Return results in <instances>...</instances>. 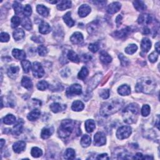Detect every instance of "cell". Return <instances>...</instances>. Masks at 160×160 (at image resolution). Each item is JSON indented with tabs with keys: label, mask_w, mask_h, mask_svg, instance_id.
I'll use <instances>...</instances> for the list:
<instances>
[{
	"label": "cell",
	"mask_w": 160,
	"mask_h": 160,
	"mask_svg": "<svg viewBox=\"0 0 160 160\" xmlns=\"http://www.w3.org/2000/svg\"><path fill=\"white\" fill-rule=\"evenodd\" d=\"M124 101L121 99L111 100L105 102L100 108V114L103 116H108L116 113L121 109Z\"/></svg>",
	"instance_id": "6da1fadb"
},
{
	"label": "cell",
	"mask_w": 160,
	"mask_h": 160,
	"mask_svg": "<svg viewBox=\"0 0 160 160\" xmlns=\"http://www.w3.org/2000/svg\"><path fill=\"white\" fill-rule=\"evenodd\" d=\"M156 83L155 80L150 77H144L138 80L136 85V91L138 93L151 94L155 90Z\"/></svg>",
	"instance_id": "7a4b0ae2"
},
{
	"label": "cell",
	"mask_w": 160,
	"mask_h": 160,
	"mask_svg": "<svg viewBox=\"0 0 160 160\" xmlns=\"http://www.w3.org/2000/svg\"><path fill=\"white\" fill-rule=\"evenodd\" d=\"M139 113V106L136 103H131L126 107L123 111L122 116L124 122L127 124L135 123Z\"/></svg>",
	"instance_id": "3957f363"
},
{
	"label": "cell",
	"mask_w": 160,
	"mask_h": 160,
	"mask_svg": "<svg viewBox=\"0 0 160 160\" xmlns=\"http://www.w3.org/2000/svg\"><path fill=\"white\" fill-rule=\"evenodd\" d=\"M75 122L71 119H65L63 121L58 129V135L61 138H67L69 137L75 128Z\"/></svg>",
	"instance_id": "277c9868"
},
{
	"label": "cell",
	"mask_w": 160,
	"mask_h": 160,
	"mask_svg": "<svg viewBox=\"0 0 160 160\" xmlns=\"http://www.w3.org/2000/svg\"><path fill=\"white\" fill-rule=\"evenodd\" d=\"M82 93V87L78 84H74L68 87L66 91V95L68 98L76 95H80Z\"/></svg>",
	"instance_id": "5b68a950"
},
{
	"label": "cell",
	"mask_w": 160,
	"mask_h": 160,
	"mask_svg": "<svg viewBox=\"0 0 160 160\" xmlns=\"http://www.w3.org/2000/svg\"><path fill=\"white\" fill-rule=\"evenodd\" d=\"M132 133V129L130 127L123 126L118 128L116 132V136L119 140L127 139L131 135Z\"/></svg>",
	"instance_id": "8992f818"
},
{
	"label": "cell",
	"mask_w": 160,
	"mask_h": 160,
	"mask_svg": "<svg viewBox=\"0 0 160 160\" xmlns=\"http://www.w3.org/2000/svg\"><path fill=\"white\" fill-rule=\"evenodd\" d=\"M32 71L33 76L37 78H41L44 75V71L42 65L39 62H34L32 65Z\"/></svg>",
	"instance_id": "52a82bcc"
},
{
	"label": "cell",
	"mask_w": 160,
	"mask_h": 160,
	"mask_svg": "<svg viewBox=\"0 0 160 160\" xmlns=\"http://www.w3.org/2000/svg\"><path fill=\"white\" fill-rule=\"evenodd\" d=\"M106 138L105 134L102 132L96 133L94 136V145L97 146H100L105 145Z\"/></svg>",
	"instance_id": "ba28073f"
},
{
	"label": "cell",
	"mask_w": 160,
	"mask_h": 160,
	"mask_svg": "<svg viewBox=\"0 0 160 160\" xmlns=\"http://www.w3.org/2000/svg\"><path fill=\"white\" fill-rule=\"evenodd\" d=\"M102 74L101 73H98L96 74L94 77L90 80L89 87H88V90L89 91H92L96 87V86L98 84L100 83L101 79L102 78Z\"/></svg>",
	"instance_id": "9c48e42d"
},
{
	"label": "cell",
	"mask_w": 160,
	"mask_h": 160,
	"mask_svg": "<svg viewBox=\"0 0 160 160\" xmlns=\"http://www.w3.org/2000/svg\"><path fill=\"white\" fill-rule=\"evenodd\" d=\"M121 5L119 2H114L108 5L107 8V12L110 15L115 14L117 13L121 9Z\"/></svg>",
	"instance_id": "30bf717a"
},
{
	"label": "cell",
	"mask_w": 160,
	"mask_h": 160,
	"mask_svg": "<svg viewBox=\"0 0 160 160\" xmlns=\"http://www.w3.org/2000/svg\"><path fill=\"white\" fill-rule=\"evenodd\" d=\"M152 21L151 16L148 14H142L138 19V23L143 25H146L150 24Z\"/></svg>",
	"instance_id": "8fae6325"
},
{
	"label": "cell",
	"mask_w": 160,
	"mask_h": 160,
	"mask_svg": "<svg viewBox=\"0 0 160 160\" xmlns=\"http://www.w3.org/2000/svg\"><path fill=\"white\" fill-rule=\"evenodd\" d=\"M70 41L74 44H81L83 41V36L81 33L75 32L71 36Z\"/></svg>",
	"instance_id": "7c38bea8"
},
{
	"label": "cell",
	"mask_w": 160,
	"mask_h": 160,
	"mask_svg": "<svg viewBox=\"0 0 160 160\" xmlns=\"http://www.w3.org/2000/svg\"><path fill=\"white\" fill-rule=\"evenodd\" d=\"M26 148V143L23 141H19L16 142L13 146V149L16 153H21Z\"/></svg>",
	"instance_id": "4fadbf2b"
},
{
	"label": "cell",
	"mask_w": 160,
	"mask_h": 160,
	"mask_svg": "<svg viewBox=\"0 0 160 160\" xmlns=\"http://www.w3.org/2000/svg\"><path fill=\"white\" fill-rule=\"evenodd\" d=\"M23 130V121L22 119H19L18 122L14 126L13 128V134L16 136L20 135Z\"/></svg>",
	"instance_id": "5bb4252c"
},
{
	"label": "cell",
	"mask_w": 160,
	"mask_h": 160,
	"mask_svg": "<svg viewBox=\"0 0 160 160\" xmlns=\"http://www.w3.org/2000/svg\"><path fill=\"white\" fill-rule=\"evenodd\" d=\"M141 48L143 52H148L151 48V42L150 41V40L147 38L143 39L141 43Z\"/></svg>",
	"instance_id": "9a60e30c"
},
{
	"label": "cell",
	"mask_w": 160,
	"mask_h": 160,
	"mask_svg": "<svg viewBox=\"0 0 160 160\" xmlns=\"http://www.w3.org/2000/svg\"><path fill=\"white\" fill-rule=\"evenodd\" d=\"M91 12V8L88 4H83L79 8L78 14L80 17L83 18V17L87 16Z\"/></svg>",
	"instance_id": "2e32d148"
},
{
	"label": "cell",
	"mask_w": 160,
	"mask_h": 160,
	"mask_svg": "<svg viewBox=\"0 0 160 160\" xmlns=\"http://www.w3.org/2000/svg\"><path fill=\"white\" fill-rule=\"evenodd\" d=\"M20 68L16 66H11L8 70V75L11 79H16L18 75Z\"/></svg>",
	"instance_id": "e0dca14e"
},
{
	"label": "cell",
	"mask_w": 160,
	"mask_h": 160,
	"mask_svg": "<svg viewBox=\"0 0 160 160\" xmlns=\"http://www.w3.org/2000/svg\"><path fill=\"white\" fill-rule=\"evenodd\" d=\"M12 55L16 59L22 61L25 60L26 57L25 51L19 49H14L12 51Z\"/></svg>",
	"instance_id": "ac0fdd59"
},
{
	"label": "cell",
	"mask_w": 160,
	"mask_h": 160,
	"mask_svg": "<svg viewBox=\"0 0 160 160\" xmlns=\"http://www.w3.org/2000/svg\"><path fill=\"white\" fill-rule=\"evenodd\" d=\"M51 31V28L49 25L47 23L43 21L39 26V31L40 33L43 34V35H47L50 33Z\"/></svg>",
	"instance_id": "d6986e66"
},
{
	"label": "cell",
	"mask_w": 160,
	"mask_h": 160,
	"mask_svg": "<svg viewBox=\"0 0 160 160\" xmlns=\"http://www.w3.org/2000/svg\"><path fill=\"white\" fill-rule=\"evenodd\" d=\"M100 59L102 63H103L104 64L110 63L112 61L111 56L105 51H101L100 55Z\"/></svg>",
	"instance_id": "ffe728a7"
},
{
	"label": "cell",
	"mask_w": 160,
	"mask_h": 160,
	"mask_svg": "<svg viewBox=\"0 0 160 160\" xmlns=\"http://www.w3.org/2000/svg\"><path fill=\"white\" fill-rule=\"evenodd\" d=\"M118 93L121 96H128L131 93V88L127 84H123L118 89Z\"/></svg>",
	"instance_id": "44dd1931"
},
{
	"label": "cell",
	"mask_w": 160,
	"mask_h": 160,
	"mask_svg": "<svg viewBox=\"0 0 160 160\" xmlns=\"http://www.w3.org/2000/svg\"><path fill=\"white\" fill-rule=\"evenodd\" d=\"M54 132V128L53 127H48V128H44L42 129L41 136V138L44 140L48 139L49 137L52 135Z\"/></svg>",
	"instance_id": "7402d4cb"
},
{
	"label": "cell",
	"mask_w": 160,
	"mask_h": 160,
	"mask_svg": "<svg viewBox=\"0 0 160 160\" xmlns=\"http://www.w3.org/2000/svg\"><path fill=\"white\" fill-rule=\"evenodd\" d=\"M131 29L129 28H126L124 29L120 30V31H116L114 33L115 37L118 38H124L127 36H128V34L130 33Z\"/></svg>",
	"instance_id": "603a6c76"
},
{
	"label": "cell",
	"mask_w": 160,
	"mask_h": 160,
	"mask_svg": "<svg viewBox=\"0 0 160 160\" xmlns=\"http://www.w3.org/2000/svg\"><path fill=\"white\" fill-rule=\"evenodd\" d=\"M40 115H41V112H40V111L39 110L35 109L33 110L32 111H31L29 114H28L27 118L30 121H34L38 119L40 117Z\"/></svg>",
	"instance_id": "cb8c5ba5"
},
{
	"label": "cell",
	"mask_w": 160,
	"mask_h": 160,
	"mask_svg": "<svg viewBox=\"0 0 160 160\" xmlns=\"http://www.w3.org/2000/svg\"><path fill=\"white\" fill-rule=\"evenodd\" d=\"M96 128V124L94 120L88 119L85 122V128L88 133H92Z\"/></svg>",
	"instance_id": "d4e9b609"
},
{
	"label": "cell",
	"mask_w": 160,
	"mask_h": 160,
	"mask_svg": "<svg viewBox=\"0 0 160 160\" xmlns=\"http://www.w3.org/2000/svg\"><path fill=\"white\" fill-rule=\"evenodd\" d=\"M98 28H99V23L98 21H96L89 24V25L87 27V30L89 34L93 35V34H95L97 31H98Z\"/></svg>",
	"instance_id": "484cf974"
},
{
	"label": "cell",
	"mask_w": 160,
	"mask_h": 160,
	"mask_svg": "<svg viewBox=\"0 0 160 160\" xmlns=\"http://www.w3.org/2000/svg\"><path fill=\"white\" fill-rule=\"evenodd\" d=\"M71 7V1L66 0V1H61L60 3L57 5V8L60 11H64L69 9Z\"/></svg>",
	"instance_id": "4316f807"
},
{
	"label": "cell",
	"mask_w": 160,
	"mask_h": 160,
	"mask_svg": "<svg viewBox=\"0 0 160 160\" xmlns=\"http://www.w3.org/2000/svg\"><path fill=\"white\" fill-rule=\"evenodd\" d=\"M21 85L26 89L30 90L33 88V83L30 78L24 76L21 79Z\"/></svg>",
	"instance_id": "83f0119b"
},
{
	"label": "cell",
	"mask_w": 160,
	"mask_h": 160,
	"mask_svg": "<svg viewBox=\"0 0 160 160\" xmlns=\"http://www.w3.org/2000/svg\"><path fill=\"white\" fill-rule=\"evenodd\" d=\"M36 10L38 11V13L44 17H47L49 15V9L44 7V6L42 4H39L36 7Z\"/></svg>",
	"instance_id": "f1b7e54d"
},
{
	"label": "cell",
	"mask_w": 160,
	"mask_h": 160,
	"mask_svg": "<svg viewBox=\"0 0 160 160\" xmlns=\"http://www.w3.org/2000/svg\"><path fill=\"white\" fill-rule=\"evenodd\" d=\"M84 108L83 103L81 101H75L73 103L71 106V109L75 111H82Z\"/></svg>",
	"instance_id": "f546056e"
},
{
	"label": "cell",
	"mask_w": 160,
	"mask_h": 160,
	"mask_svg": "<svg viewBox=\"0 0 160 160\" xmlns=\"http://www.w3.org/2000/svg\"><path fill=\"white\" fill-rule=\"evenodd\" d=\"M63 18V20L65 22V23L69 27H72L75 25V22L72 19L71 16V12H70V11L69 12L66 13L64 15Z\"/></svg>",
	"instance_id": "4dcf8cb0"
},
{
	"label": "cell",
	"mask_w": 160,
	"mask_h": 160,
	"mask_svg": "<svg viewBox=\"0 0 160 160\" xmlns=\"http://www.w3.org/2000/svg\"><path fill=\"white\" fill-rule=\"evenodd\" d=\"M67 56L68 59L74 63H78L79 62V58L78 55L73 50H70L68 51Z\"/></svg>",
	"instance_id": "1f68e13d"
},
{
	"label": "cell",
	"mask_w": 160,
	"mask_h": 160,
	"mask_svg": "<svg viewBox=\"0 0 160 160\" xmlns=\"http://www.w3.org/2000/svg\"><path fill=\"white\" fill-rule=\"evenodd\" d=\"M13 38L16 41H20L25 37V32L22 29H18L13 32Z\"/></svg>",
	"instance_id": "d6a6232c"
},
{
	"label": "cell",
	"mask_w": 160,
	"mask_h": 160,
	"mask_svg": "<svg viewBox=\"0 0 160 160\" xmlns=\"http://www.w3.org/2000/svg\"><path fill=\"white\" fill-rule=\"evenodd\" d=\"M133 5L135 9L138 11H144L146 9L145 4L142 1H135L133 2Z\"/></svg>",
	"instance_id": "836d02e7"
},
{
	"label": "cell",
	"mask_w": 160,
	"mask_h": 160,
	"mask_svg": "<svg viewBox=\"0 0 160 160\" xmlns=\"http://www.w3.org/2000/svg\"><path fill=\"white\" fill-rule=\"evenodd\" d=\"M91 143V137L89 135H84L81 140V145L83 148H87L88 147Z\"/></svg>",
	"instance_id": "e575fe53"
},
{
	"label": "cell",
	"mask_w": 160,
	"mask_h": 160,
	"mask_svg": "<svg viewBox=\"0 0 160 160\" xmlns=\"http://www.w3.org/2000/svg\"><path fill=\"white\" fill-rule=\"evenodd\" d=\"M21 25L22 26L25 28L26 30L30 31L32 29V23L28 17H25V18H23L21 22Z\"/></svg>",
	"instance_id": "d590c367"
},
{
	"label": "cell",
	"mask_w": 160,
	"mask_h": 160,
	"mask_svg": "<svg viewBox=\"0 0 160 160\" xmlns=\"http://www.w3.org/2000/svg\"><path fill=\"white\" fill-rule=\"evenodd\" d=\"M16 121V117L13 115H8L4 117L3 123L5 124H12Z\"/></svg>",
	"instance_id": "8d00e7d4"
},
{
	"label": "cell",
	"mask_w": 160,
	"mask_h": 160,
	"mask_svg": "<svg viewBox=\"0 0 160 160\" xmlns=\"http://www.w3.org/2000/svg\"><path fill=\"white\" fill-rule=\"evenodd\" d=\"M64 157L66 159H73L75 158V151L71 148H68L65 153Z\"/></svg>",
	"instance_id": "74e56055"
},
{
	"label": "cell",
	"mask_w": 160,
	"mask_h": 160,
	"mask_svg": "<svg viewBox=\"0 0 160 160\" xmlns=\"http://www.w3.org/2000/svg\"><path fill=\"white\" fill-rule=\"evenodd\" d=\"M31 155L34 158H39L43 155V151L38 147H34L31 149Z\"/></svg>",
	"instance_id": "f35d334b"
},
{
	"label": "cell",
	"mask_w": 160,
	"mask_h": 160,
	"mask_svg": "<svg viewBox=\"0 0 160 160\" xmlns=\"http://www.w3.org/2000/svg\"><path fill=\"white\" fill-rule=\"evenodd\" d=\"M88 73H89V71H88V70L87 69V68H86L85 66H84V67H83L81 68V71L79 72L78 75V78L79 79L84 80L88 76Z\"/></svg>",
	"instance_id": "ab89813d"
},
{
	"label": "cell",
	"mask_w": 160,
	"mask_h": 160,
	"mask_svg": "<svg viewBox=\"0 0 160 160\" xmlns=\"http://www.w3.org/2000/svg\"><path fill=\"white\" fill-rule=\"evenodd\" d=\"M21 65L23 67V71L25 73H28L30 71L31 68V65L30 61L25 60L21 61Z\"/></svg>",
	"instance_id": "60d3db41"
},
{
	"label": "cell",
	"mask_w": 160,
	"mask_h": 160,
	"mask_svg": "<svg viewBox=\"0 0 160 160\" xmlns=\"http://www.w3.org/2000/svg\"><path fill=\"white\" fill-rule=\"evenodd\" d=\"M49 108L51 110L55 113H59L63 110L61 105L60 103H53L51 104Z\"/></svg>",
	"instance_id": "b9f144b4"
},
{
	"label": "cell",
	"mask_w": 160,
	"mask_h": 160,
	"mask_svg": "<svg viewBox=\"0 0 160 160\" xmlns=\"http://www.w3.org/2000/svg\"><path fill=\"white\" fill-rule=\"evenodd\" d=\"M137 49H138V47L135 44H131L125 48V52L129 55H133L136 52Z\"/></svg>",
	"instance_id": "7bdbcfd3"
},
{
	"label": "cell",
	"mask_w": 160,
	"mask_h": 160,
	"mask_svg": "<svg viewBox=\"0 0 160 160\" xmlns=\"http://www.w3.org/2000/svg\"><path fill=\"white\" fill-rule=\"evenodd\" d=\"M11 27L13 28H16L20 25L21 21L20 17L15 16L11 18Z\"/></svg>",
	"instance_id": "ee69618b"
},
{
	"label": "cell",
	"mask_w": 160,
	"mask_h": 160,
	"mask_svg": "<svg viewBox=\"0 0 160 160\" xmlns=\"http://www.w3.org/2000/svg\"><path fill=\"white\" fill-rule=\"evenodd\" d=\"M13 8L15 9V12L16 15H21L22 13V11H23V7L21 4H20L18 1H15L13 4Z\"/></svg>",
	"instance_id": "f6af8a7d"
},
{
	"label": "cell",
	"mask_w": 160,
	"mask_h": 160,
	"mask_svg": "<svg viewBox=\"0 0 160 160\" xmlns=\"http://www.w3.org/2000/svg\"><path fill=\"white\" fill-rule=\"evenodd\" d=\"M38 52L41 56H45L48 53V49L44 45H40L38 48Z\"/></svg>",
	"instance_id": "bcb514c9"
},
{
	"label": "cell",
	"mask_w": 160,
	"mask_h": 160,
	"mask_svg": "<svg viewBox=\"0 0 160 160\" xmlns=\"http://www.w3.org/2000/svg\"><path fill=\"white\" fill-rule=\"evenodd\" d=\"M49 87V84L46 81H41L37 84V88L39 90L44 91Z\"/></svg>",
	"instance_id": "7dc6e473"
},
{
	"label": "cell",
	"mask_w": 160,
	"mask_h": 160,
	"mask_svg": "<svg viewBox=\"0 0 160 160\" xmlns=\"http://www.w3.org/2000/svg\"><path fill=\"white\" fill-rule=\"evenodd\" d=\"M150 113V106L148 105H145L142 107L141 115L143 116H148Z\"/></svg>",
	"instance_id": "c3c4849f"
},
{
	"label": "cell",
	"mask_w": 160,
	"mask_h": 160,
	"mask_svg": "<svg viewBox=\"0 0 160 160\" xmlns=\"http://www.w3.org/2000/svg\"><path fill=\"white\" fill-rule=\"evenodd\" d=\"M119 58L120 61H121L122 66H127L129 65V60L127 58V57H125L124 56H123V55L119 54Z\"/></svg>",
	"instance_id": "681fc988"
},
{
	"label": "cell",
	"mask_w": 160,
	"mask_h": 160,
	"mask_svg": "<svg viewBox=\"0 0 160 160\" xmlns=\"http://www.w3.org/2000/svg\"><path fill=\"white\" fill-rule=\"evenodd\" d=\"M23 13L26 17H29L32 14V8L31 6L29 4H26L23 9Z\"/></svg>",
	"instance_id": "f907efd6"
},
{
	"label": "cell",
	"mask_w": 160,
	"mask_h": 160,
	"mask_svg": "<svg viewBox=\"0 0 160 160\" xmlns=\"http://www.w3.org/2000/svg\"><path fill=\"white\" fill-rule=\"evenodd\" d=\"M158 53L156 51H154V52L151 53L149 56H148V58H149V60L151 63H155L158 58Z\"/></svg>",
	"instance_id": "816d5d0a"
},
{
	"label": "cell",
	"mask_w": 160,
	"mask_h": 160,
	"mask_svg": "<svg viewBox=\"0 0 160 160\" xmlns=\"http://www.w3.org/2000/svg\"><path fill=\"white\" fill-rule=\"evenodd\" d=\"M9 35L8 33L3 32L0 35V40L1 42H8L9 40Z\"/></svg>",
	"instance_id": "f5cc1de1"
},
{
	"label": "cell",
	"mask_w": 160,
	"mask_h": 160,
	"mask_svg": "<svg viewBox=\"0 0 160 160\" xmlns=\"http://www.w3.org/2000/svg\"><path fill=\"white\" fill-rule=\"evenodd\" d=\"M100 95L102 98L105 100L108 99L110 96V91L108 89H103L101 91Z\"/></svg>",
	"instance_id": "db71d44e"
},
{
	"label": "cell",
	"mask_w": 160,
	"mask_h": 160,
	"mask_svg": "<svg viewBox=\"0 0 160 160\" xmlns=\"http://www.w3.org/2000/svg\"><path fill=\"white\" fill-rule=\"evenodd\" d=\"M89 49L93 53H96L99 49V46L96 43H91L89 45Z\"/></svg>",
	"instance_id": "11a10c76"
},
{
	"label": "cell",
	"mask_w": 160,
	"mask_h": 160,
	"mask_svg": "<svg viewBox=\"0 0 160 160\" xmlns=\"http://www.w3.org/2000/svg\"><path fill=\"white\" fill-rule=\"evenodd\" d=\"M31 39L33 40V41L38 43L44 42V39L41 36H33L31 38Z\"/></svg>",
	"instance_id": "9f6ffc18"
},
{
	"label": "cell",
	"mask_w": 160,
	"mask_h": 160,
	"mask_svg": "<svg viewBox=\"0 0 160 160\" xmlns=\"http://www.w3.org/2000/svg\"><path fill=\"white\" fill-rule=\"evenodd\" d=\"M61 73L62 76H63V77H68V76L70 75V71L69 69H68V68H65V69L62 70V71L61 72Z\"/></svg>",
	"instance_id": "6f0895ef"
},
{
	"label": "cell",
	"mask_w": 160,
	"mask_h": 160,
	"mask_svg": "<svg viewBox=\"0 0 160 160\" xmlns=\"http://www.w3.org/2000/svg\"><path fill=\"white\" fill-rule=\"evenodd\" d=\"M97 159H109L110 158L108 157V155L106 153H103V154H101V155H99L96 158Z\"/></svg>",
	"instance_id": "680465c9"
},
{
	"label": "cell",
	"mask_w": 160,
	"mask_h": 160,
	"mask_svg": "<svg viewBox=\"0 0 160 160\" xmlns=\"http://www.w3.org/2000/svg\"><path fill=\"white\" fill-rule=\"evenodd\" d=\"M121 21H122V16L121 15H119L116 17V23L118 27H119L120 25H121Z\"/></svg>",
	"instance_id": "91938a15"
},
{
	"label": "cell",
	"mask_w": 160,
	"mask_h": 160,
	"mask_svg": "<svg viewBox=\"0 0 160 160\" xmlns=\"http://www.w3.org/2000/svg\"><path fill=\"white\" fill-rule=\"evenodd\" d=\"M82 59L84 61H88L91 59V56L88 54H84L82 56Z\"/></svg>",
	"instance_id": "94428289"
},
{
	"label": "cell",
	"mask_w": 160,
	"mask_h": 160,
	"mask_svg": "<svg viewBox=\"0 0 160 160\" xmlns=\"http://www.w3.org/2000/svg\"><path fill=\"white\" fill-rule=\"evenodd\" d=\"M143 158V155L142 153H137L136 154V155L133 158L134 159H141Z\"/></svg>",
	"instance_id": "6125c7cd"
},
{
	"label": "cell",
	"mask_w": 160,
	"mask_h": 160,
	"mask_svg": "<svg viewBox=\"0 0 160 160\" xmlns=\"http://www.w3.org/2000/svg\"><path fill=\"white\" fill-rule=\"evenodd\" d=\"M150 33V30L148 27H145L143 28V34L145 35H148Z\"/></svg>",
	"instance_id": "be15d7a7"
},
{
	"label": "cell",
	"mask_w": 160,
	"mask_h": 160,
	"mask_svg": "<svg viewBox=\"0 0 160 160\" xmlns=\"http://www.w3.org/2000/svg\"><path fill=\"white\" fill-rule=\"evenodd\" d=\"M155 49L156 50V52L159 54V43L158 42L155 44Z\"/></svg>",
	"instance_id": "e7e4bbea"
},
{
	"label": "cell",
	"mask_w": 160,
	"mask_h": 160,
	"mask_svg": "<svg viewBox=\"0 0 160 160\" xmlns=\"http://www.w3.org/2000/svg\"><path fill=\"white\" fill-rule=\"evenodd\" d=\"M1 141V150H2V148H3V146L5 144V141L3 139H1V141Z\"/></svg>",
	"instance_id": "03108f58"
},
{
	"label": "cell",
	"mask_w": 160,
	"mask_h": 160,
	"mask_svg": "<svg viewBox=\"0 0 160 160\" xmlns=\"http://www.w3.org/2000/svg\"><path fill=\"white\" fill-rule=\"evenodd\" d=\"M143 159H153V157H151V156L146 155L145 157L143 158Z\"/></svg>",
	"instance_id": "003e7915"
}]
</instances>
